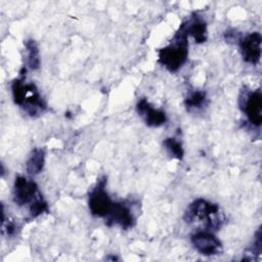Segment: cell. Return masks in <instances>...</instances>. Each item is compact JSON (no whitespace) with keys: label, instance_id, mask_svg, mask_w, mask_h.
<instances>
[{"label":"cell","instance_id":"6da1fadb","mask_svg":"<svg viewBox=\"0 0 262 262\" xmlns=\"http://www.w3.org/2000/svg\"><path fill=\"white\" fill-rule=\"evenodd\" d=\"M21 72L20 77L15 79L11 85L13 100L31 117H35L46 110V103L34 83H25L26 69H23Z\"/></svg>","mask_w":262,"mask_h":262},{"label":"cell","instance_id":"7a4b0ae2","mask_svg":"<svg viewBox=\"0 0 262 262\" xmlns=\"http://www.w3.org/2000/svg\"><path fill=\"white\" fill-rule=\"evenodd\" d=\"M183 219L188 224L202 223L207 230H218L224 220L219 206L205 199H198L188 205Z\"/></svg>","mask_w":262,"mask_h":262},{"label":"cell","instance_id":"3957f363","mask_svg":"<svg viewBox=\"0 0 262 262\" xmlns=\"http://www.w3.org/2000/svg\"><path fill=\"white\" fill-rule=\"evenodd\" d=\"M187 35L180 26L169 45L159 49V62L169 72L175 73L186 62L188 56Z\"/></svg>","mask_w":262,"mask_h":262},{"label":"cell","instance_id":"277c9868","mask_svg":"<svg viewBox=\"0 0 262 262\" xmlns=\"http://www.w3.org/2000/svg\"><path fill=\"white\" fill-rule=\"evenodd\" d=\"M105 184L106 177L102 176L99 178L96 186L89 193L88 206L93 216L105 218L114 206V202L105 191Z\"/></svg>","mask_w":262,"mask_h":262},{"label":"cell","instance_id":"5b68a950","mask_svg":"<svg viewBox=\"0 0 262 262\" xmlns=\"http://www.w3.org/2000/svg\"><path fill=\"white\" fill-rule=\"evenodd\" d=\"M238 104L249 122L253 126L259 127L262 123V95L260 90H243L239 94Z\"/></svg>","mask_w":262,"mask_h":262},{"label":"cell","instance_id":"8992f818","mask_svg":"<svg viewBox=\"0 0 262 262\" xmlns=\"http://www.w3.org/2000/svg\"><path fill=\"white\" fill-rule=\"evenodd\" d=\"M38 185L31 179L24 176H17L13 185V202L17 206L32 205L39 199H42Z\"/></svg>","mask_w":262,"mask_h":262},{"label":"cell","instance_id":"52a82bcc","mask_svg":"<svg viewBox=\"0 0 262 262\" xmlns=\"http://www.w3.org/2000/svg\"><path fill=\"white\" fill-rule=\"evenodd\" d=\"M261 42L260 33L254 32L238 39V46L244 60L253 66L258 64L261 57Z\"/></svg>","mask_w":262,"mask_h":262},{"label":"cell","instance_id":"ba28073f","mask_svg":"<svg viewBox=\"0 0 262 262\" xmlns=\"http://www.w3.org/2000/svg\"><path fill=\"white\" fill-rule=\"evenodd\" d=\"M194 249L205 256L219 255L222 252V243L213 233L207 230L196 231L191 235Z\"/></svg>","mask_w":262,"mask_h":262},{"label":"cell","instance_id":"9c48e42d","mask_svg":"<svg viewBox=\"0 0 262 262\" xmlns=\"http://www.w3.org/2000/svg\"><path fill=\"white\" fill-rule=\"evenodd\" d=\"M107 226L119 225L123 229L132 228L135 224V217L128 204L125 202H114L110 214L104 218Z\"/></svg>","mask_w":262,"mask_h":262},{"label":"cell","instance_id":"30bf717a","mask_svg":"<svg viewBox=\"0 0 262 262\" xmlns=\"http://www.w3.org/2000/svg\"><path fill=\"white\" fill-rule=\"evenodd\" d=\"M138 115L144 120L145 124L149 127H159L167 121L165 112L155 108L145 98H141L136 105Z\"/></svg>","mask_w":262,"mask_h":262},{"label":"cell","instance_id":"8fae6325","mask_svg":"<svg viewBox=\"0 0 262 262\" xmlns=\"http://www.w3.org/2000/svg\"><path fill=\"white\" fill-rule=\"evenodd\" d=\"M187 36H191L196 43H203L207 40V23L198 13H192L188 19L181 25Z\"/></svg>","mask_w":262,"mask_h":262},{"label":"cell","instance_id":"7c38bea8","mask_svg":"<svg viewBox=\"0 0 262 262\" xmlns=\"http://www.w3.org/2000/svg\"><path fill=\"white\" fill-rule=\"evenodd\" d=\"M44 164H45L44 149L43 148H35L31 152V155L26 163L27 172L31 175H37L43 170Z\"/></svg>","mask_w":262,"mask_h":262},{"label":"cell","instance_id":"4fadbf2b","mask_svg":"<svg viewBox=\"0 0 262 262\" xmlns=\"http://www.w3.org/2000/svg\"><path fill=\"white\" fill-rule=\"evenodd\" d=\"M25 46L28 52L27 64L31 70H38L40 68V53L36 42L32 39L26 41Z\"/></svg>","mask_w":262,"mask_h":262},{"label":"cell","instance_id":"5bb4252c","mask_svg":"<svg viewBox=\"0 0 262 262\" xmlns=\"http://www.w3.org/2000/svg\"><path fill=\"white\" fill-rule=\"evenodd\" d=\"M206 99H207L206 92L201 90H194L188 93V95L184 100V104L187 111L191 112L193 110L202 108L206 102Z\"/></svg>","mask_w":262,"mask_h":262},{"label":"cell","instance_id":"9a60e30c","mask_svg":"<svg viewBox=\"0 0 262 262\" xmlns=\"http://www.w3.org/2000/svg\"><path fill=\"white\" fill-rule=\"evenodd\" d=\"M163 144L166 147V149L170 152V155H172L174 158H176L178 160H181L183 158L184 150H183L182 144L176 138H174V137L166 138L163 141Z\"/></svg>","mask_w":262,"mask_h":262},{"label":"cell","instance_id":"2e32d148","mask_svg":"<svg viewBox=\"0 0 262 262\" xmlns=\"http://www.w3.org/2000/svg\"><path fill=\"white\" fill-rule=\"evenodd\" d=\"M47 211H48V205L43 198L37 200L30 206V214L32 218H36Z\"/></svg>","mask_w":262,"mask_h":262}]
</instances>
